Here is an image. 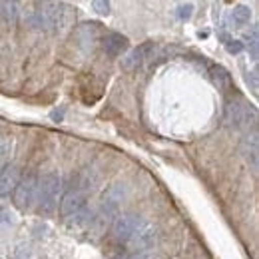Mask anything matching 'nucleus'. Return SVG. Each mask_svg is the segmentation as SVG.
<instances>
[{"label": "nucleus", "instance_id": "1", "mask_svg": "<svg viewBox=\"0 0 259 259\" xmlns=\"http://www.w3.org/2000/svg\"><path fill=\"white\" fill-rule=\"evenodd\" d=\"M58 194H60V178L54 171H48L40 178L36 186V201L38 211L44 215H52L58 205Z\"/></svg>", "mask_w": 259, "mask_h": 259}, {"label": "nucleus", "instance_id": "10", "mask_svg": "<svg viewBox=\"0 0 259 259\" xmlns=\"http://www.w3.org/2000/svg\"><path fill=\"white\" fill-rule=\"evenodd\" d=\"M78 40H80V46L92 48V42L96 40V24H84L78 30Z\"/></svg>", "mask_w": 259, "mask_h": 259}, {"label": "nucleus", "instance_id": "21", "mask_svg": "<svg viewBox=\"0 0 259 259\" xmlns=\"http://www.w3.org/2000/svg\"><path fill=\"white\" fill-rule=\"evenodd\" d=\"M247 84H251V90H257V70L247 74Z\"/></svg>", "mask_w": 259, "mask_h": 259}, {"label": "nucleus", "instance_id": "6", "mask_svg": "<svg viewBox=\"0 0 259 259\" xmlns=\"http://www.w3.org/2000/svg\"><path fill=\"white\" fill-rule=\"evenodd\" d=\"M36 178L34 176H26L18 186H16V192H14V205L18 209H30L32 203L36 201Z\"/></svg>", "mask_w": 259, "mask_h": 259}, {"label": "nucleus", "instance_id": "17", "mask_svg": "<svg viewBox=\"0 0 259 259\" xmlns=\"http://www.w3.org/2000/svg\"><path fill=\"white\" fill-rule=\"evenodd\" d=\"M192 12H194V6H192L190 2L178 6V16H180V20H190V18H192Z\"/></svg>", "mask_w": 259, "mask_h": 259}, {"label": "nucleus", "instance_id": "3", "mask_svg": "<svg viewBox=\"0 0 259 259\" xmlns=\"http://www.w3.org/2000/svg\"><path fill=\"white\" fill-rule=\"evenodd\" d=\"M38 10L42 14L44 28H50V30H56V32H64L72 24V12H70V8L66 4L44 2V4H38Z\"/></svg>", "mask_w": 259, "mask_h": 259}, {"label": "nucleus", "instance_id": "13", "mask_svg": "<svg viewBox=\"0 0 259 259\" xmlns=\"http://www.w3.org/2000/svg\"><path fill=\"white\" fill-rule=\"evenodd\" d=\"M211 82H213L218 88H227V84H229V76H227V72L224 70V68L213 66V68H211Z\"/></svg>", "mask_w": 259, "mask_h": 259}, {"label": "nucleus", "instance_id": "20", "mask_svg": "<svg viewBox=\"0 0 259 259\" xmlns=\"http://www.w3.org/2000/svg\"><path fill=\"white\" fill-rule=\"evenodd\" d=\"M16 259H30V247L28 245H20L16 251Z\"/></svg>", "mask_w": 259, "mask_h": 259}, {"label": "nucleus", "instance_id": "5", "mask_svg": "<svg viewBox=\"0 0 259 259\" xmlns=\"http://www.w3.org/2000/svg\"><path fill=\"white\" fill-rule=\"evenodd\" d=\"M249 116L251 118H257V112L253 108H249L247 104H229L227 106L226 120L227 124L233 126V128H247L249 124L255 126V122L249 120Z\"/></svg>", "mask_w": 259, "mask_h": 259}, {"label": "nucleus", "instance_id": "19", "mask_svg": "<svg viewBox=\"0 0 259 259\" xmlns=\"http://www.w3.org/2000/svg\"><path fill=\"white\" fill-rule=\"evenodd\" d=\"M226 46L227 52H231V54H239L243 50V42H239V40H227Z\"/></svg>", "mask_w": 259, "mask_h": 259}, {"label": "nucleus", "instance_id": "4", "mask_svg": "<svg viewBox=\"0 0 259 259\" xmlns=\"http://www.w3.org/2000/svg\"><path fill=\"white\" fill-rule=\"evenodd\" d=\"M62 218L68 224L84 226L90 224L88 209H86V195L80 190H70L62 199Z\"/></svg>", "mask_w": 259, "mask_h": 259}, {"label": "nucleus", "instance_id": "14", "mask_svg": "<svg viewBox=\"0 0 259 259\" xmlns=\"http://www.w3.org/2000/svg\"><path fill=\"white\" fill-rule=\"evenodd\" d=\"M245 46H247V52L253 60H257V28L253 26L251 32L245 34Z\"/></svg>", "mask_w": 259, "mask_h": 259}, {"label": "nucleus", "instance_id": "2", "mask_svg": "<svg viewBox=\"0 0 259 259\" xmlns=\"http://www.w3.org/2000/svg\"><path fill=\"white\" fill-rule=\"evenodd\" d=\"M158 241V231L154 224H150L148 220L136 215V222H134V227L130 231V237H128V243L132 249H136V253H144L148 249H152Z\"/></svg>", "mask_w": 259, "mask_h": 259}, {"label": "nucleus", "instance_id": "18", "mask_svg": "<svg viewBox=\"0 0 259 259\" xmlns=\"http://www.w3.org/2000/svg\"><path fill=\"white\" fill-rule=\"evenodd\" d=\"M92 8L96 10L98 14H102V16L110 14V2H104V0H94V2H92Z\"/></svg>", "mask_w": 259, "mask_h": 259}, {"label": "nucleus", "instance_id": "22", "mask_svg": "<svg viewBox=\"0 0 259 259\" xmlns=\"http://www.w3.org/2000/svg\"><path fill=\"white\" fill-rule=\"evenodd\" d=\"M126 259H150V255H148V253H132V255Z\"/></svg>", "mask_w": 259, "mask_h": 259}, {"label": "nucleus", "instance_id": "7", "mask_svg": "<svg viewBox=\"0 0 259 259\" xmlns=\"http://www.w3.org/2000/svg\"><path fill=\"white\" fill-rule=\"evenodd\" d=\"M102 48H104V52H106L108 56L118 58V56H122L130 48V42H128V38L122 36V34L108 32L104 36V40H102Z\"/></svg>", "mask_w": 259, "mask_h": 259}, {"label": "nucleus", "instance_id": "12", "mask_svg": "<svg viewBox=\"0 0 259 259\" xmlns=\"http://www.w3.org/2000/svg\"><path fill=\"white\" fill-rule=\"evenodd\" d=\"M245 158H247V162L251 163V167H253V171H257V138H255V134L251 136V144L249 142H245Z\"/></svg>", "mask_w": 259, "mask_h": 259}, {"label": "nucleus", "instance_id": "9", "mask_svg": "<svg viewBox=\"0 0 259 259\" xmlns=\"http://www.w3.org/2000/svg\"><path fill=\"white\" fill-rule=\"evenodd\" d=\"M152 50V44H142L140 48H136V50H132L130 54H126L124 58H122V68L124 70H136L138 66L144 62V58H146V54Z\"/></svg>", "mask_w": 259, "mask_h": 259}, {"label": "nucleus", "instance_id": "16", "mask_svg": "<svg viewBox=\"0 0 259 259\" xmlns=\"http://www.w3.org/2000/svg\"><path fill=\"white\" fill-rule=\"evenodd\" d=\"M0 12L4 14V18L6 20H14L16 18V14H18V6L14 4V2H0Z\"/></svg>", "mask_w": 259, "mask_h": 259}, {"label": "nucleus", "instance_id": "15", "mask_svg": "<svg viewBox=\"0 0 259 259\" xmlns=\"http://www.w3.org/2000/svg\"><path fill=\"white\" fill-rule=\"evenodd\" d=\"M10 150H12V140L6 138V136H0V169L6 165V160H8Z\"/></svg>", "mask_w": 259, "mask_h": 259}, {"label": "nucleus", "instance_id": "11", "mask_svg": "<svg viewBox=\"0 0 259 259\" xmlns=\"http://www.w3.org/2000/svg\"><path fill=\"white\" fill-rule=\"evenodd\" d=\"M249 18H251V10H249L247 6H243V4L235 6L233 12H231V20H233L235 26H245V24H249Z\"/></svg>", "mask_w": 259, "mask_h": 259}, {"label": "nucleus", "instance_id": "8", "mask_svg": "<svg viewBox=\"0 0 259 259\" xmlns=\"http://www.w3.org/2000/svg\"><path fill=\"white\" fill-rule=\"evenodd\" d=\"M20 178V167L16 163H6L0 169V197H6L12 190H16Z\"/></svg>", "mask_w": 259, "mask_h": 259}]
</instances>
